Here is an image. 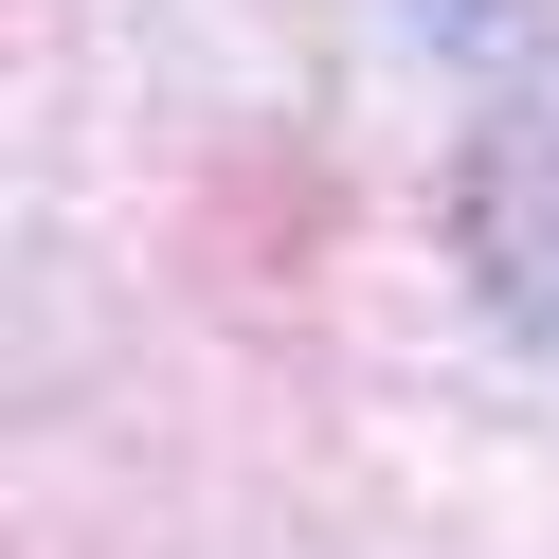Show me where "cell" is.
Returning a JSON list of instances; mask_svg holds the SVG:
<instances>
[{
	"mask_svg": "<svg viewBox=\"0 0 559 559\" xmlns=\"http://www.w3.org/2000/svg\"><path fill=\"white\" fill-rule=\"evenodd\" d=\"M469 253H487V289L523 325H559V145L542 127H487L469 145Z\"/></svg>",
	"mask_w": 559,
	"mask_h": 559,
	"instance_id": "6da1fadb",
	"label": "cell"
}]
</instances>
